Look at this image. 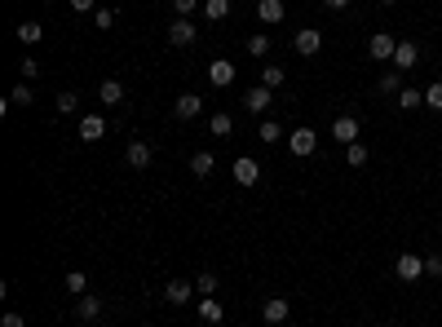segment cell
Wrapping results in <instances>:
<instances>
[{
	"label": "cell",
	"mask_w": 442,
	"mask_h": 327,
	"mask_svg": "<svg viewBox=\"0 0 442 327\" xmlns=\"http://www.w3.org/2000/svg\"><path fill=\"white\" fill-rule=\"evenodd\" d=\"M394 274L403 283H416V279H424V257H416V252H403L398 261H394Z\"/></svg>",
	"instance_id": "1"
},
{
	"label": "cell",
	"mask_w": 442,
	"mask_h": 327,
	"mask_svg": "<svg viewBox=\"0 0 442 327\" xmlns=\"http://www.w3.org/2000/svg\"><path fill=\"white\" fill-rule=\"evenodd\" d=\"M288 146H292V155H314L319 151V133H314V128H292V133H288Z\"/></svg>",
	"instance_id": "2"
},
{
	"label": "cell",
	"mask_w": 442,
	"mask_h": 327,
	"mask_svg": "<svg viewBox=\"0 0 442 327\" xmlns=\"http://www.w3.org/2000/svg\"><path fill=\"white\" fill-rule=\"evenodd\" d=\"M394 49H398V40L389 36V31H376V36L367 40V54H372L376 62H394Z\"/></svg>",
	"instance_id": "3"
},
{
	"label": "cell",
	"mask_w": 442,
	"mask_h": 327,
	"mask_svg": "<svg viewBox=\"0 0 442 327\" xmlns=\"http://www.w3.org/2000/svg\"><path fill=\"white\" fill-rule=\"evenodd\" d=\"M231 173H235V182H239V186H257V182H261V164L248 159V155H239V159L231 164Z\"/></svg>",
	"instance_id": "4"
},
{
	"label": "cell",
	"mask_w": 442,
	"mask_h": 327,
	"mask_svg": "<svg viewBox=\"0 0 442 327\" xmlns=\"http://www.w3.org/2000/svg\"><path fill=\"white\" fill-rule=\"evenodd\" d=\"M292 44H297V54H301V58H314L319 49H323V31H319V27H301Z\"/></svg>",
	"instance_id": "5"
},
{
	"label": "cell",
	"mask_w": 442,
	"mask_h": 327,
	"mask_svg": "<svg viewBox=\"0 0 442 327\" xmlns=\"http://www.w3.org/2000/svg\"><path fill=\"white\" fill-rule=\"evenodd\" d=\"M199 111H204V97H199V93H182V97L173 102V116H177V120H195Z\"/></svg>",
	"instance_id": "6"
},
{
	"label": "cell",
	"mask_w": 442,
	"mask_h": 327,
	"mask_svg": "<svg viewBox=\"0 0 442 327\" xmlns=\"http://www.w3.org/2000/svg\"><path fill=\"white\" fill-rule=\"evenodd\" d=\"M168 44H177V49L195 44V23H190V18H177V23H168Z\"/></svg>",
	"instance_id": "7"
},
{
	"label": "cell",
	"mask_w": 442,
	"mask_h": 327,
	"mask_svg": "<svg viewBox=\"0 0 442 327\" xmlns=\"http://www.w3.org/2000/svg\"><path fill=\"white\" fill-rule=\"evenodd\" d=\"M332 137H336L340 146L358 142V120H354V116H336V120H332Z\"/></svg>",
	"instance_id": "8"
},
{
	"label": "cell",
	"mask_w": 442,
	"mask_h": 327,
	"mask_svg": "<svg viewBox=\"0 0 442 327\" xmlns=\"http://www.w3.org/2000/svg\"><path fill=\"white\" fill-rule=\"evenodd\" d=\"M416 62H420V49L412 40H398V49H394V71H412Z\"/></svg>",
	"instance_id": "9"
},
{
	"label": "cell",
	"mask_w": 442,
	"mask_h": 327,
	"mask_svg": "<svg viewBox=\"0 0 442 327\" xmlns=\"http://www.w3.org/2000/svg\"><path fill=\"white\" fill-rule=\"evenodd\" d=\"M190 292H195V283H186V279H168V283H164V301H168V305H186Z\"/></svg>",
	"instance_id": "10"
},
{
	"label": "cell",
	"mask_w": 442,
	"mask_h": 327,
	"mask_svg": "<svg viewBox=\"0 0 442 327\" xmlns=\"http://www.w3.org/2000/svg\"><path fill=\"white\" fill-rule=\"evenodd\" d=\"M274 102V89H266V85H257V89H248V93H243V106H248V111H257V116H261V111H266Z\"/></svg>",
	"instance_id": "11"
},
{
	"label": "cell",
	"mask_w": 442,
	"mask_h": 327,
	"mask_svg": "<svg viewBox=\"0 0 442 327\" xmlns=\"http://www.w3.org/2000/svg\"><path fill=\"white\" fill-rule=\"evenodd\" d=\"M106 137V120L102 116H85L80 120V142H102Z\"/></svg>",
	"instance_id": "12"
},
{
	"label": "cell",
	"mask_w": 442,
	"mask_h": 327,
	"mask_svg": "<svg viewBox=\"0 0 442 327\" xmlns=\"http://www.w3.org/2000/svg\"><path fill=\"white\" fill-rule=\"evenodd\" d=\"M288 314H292V305H288V301H283V297H270V301H266V305H261V319H266V323H270V327H274V323H283V319H288Z\"/></svg>",
	"instance_id": "13"
},
{
	"label": "cell",
	"mask_w": 442,
	"mask_h": 327,
	"mask_svg": "<svg viewBox=\"0 0 442 327\" xmlns=\"http://www.w3.org/2000/svg\"><path fill=\"white\" fill-rule=\"evenodd\" d=\"M208 80H212V85H217V89H226V85H235V62H226V58H217V62H212V67H208Z\"/></svg>",
	"instance_id": "14"
},
{
	"label": "cell",
	"mask_w": 442,
	"mask_h": 327,
	"mask_svg": "<svg viewBox=\"0 0 442 327\" xmlns=\"http://www.w3.org/2000/svg\"><path fill=\"white\" fill-rule=\"evenodd\" d=\"M97 102L102 106H120L124 102V85L120 80H102V85H97Z\"/></svg>",
	"instance_id": "15"
},
{
	"label": "cell",
	"mask_w": 442,
	"mask_h": 327,
	"mask_svg": "<svg viewBox=\"0 0 442 327\" xmlns=\"http://www.w3.org/2000/svg\"><path fill=\"white\" fill-rule=\"evenodd\" d=\"M283 0H257V18L261 23H283Z\"/></svg>",
	"instance_id": "16"
},
{
	"label": "cell",
	"mask_w": 442,
	"mask_h": 327,
	"mask_svg": "<svg viewBox=\"0 0 442 327\" xmlns=\"http://www.w3.org/2000/svg\"><path fill=\"white\" fill-rule=\"evenodd\" d=\"M75 314H80V319H85V323H93V319H102V301H97V297H89V292H85V297H80V301H75Z\"/></svg>",
	"instance_id": "17"
},
{
	"label": "cell",
	"mask_w": 442,
	"mask_h": 327,
	"mask_svg": "<svg viewBox=\"0 0 442 327\" xmlns=\"http://www.w3.org/2000/svg\"><path fill=\"white\" fill-rule=\"evenodd\" d=\"M128 164H133V168H151V146L146 142H128Z\"/></svg>",
	"instance_id": "18"
},
{
	"label": "cell",
	"mask_w": 442,
	"mask_h": 327,
	"mask_svg": "<svg viewBox=\"0 0 442 327\" xmlns=\"http://www.w3.org/2000/svg\"><path fill=\"white\" fill-rule=\"evenodd\" d=\"M195 309H199V319H204V323H221V319H226V309H221L217 301H212V297H204Z\"/></svg>",
	"instance_id": "19"
},
{
	"label": "cell",
	"mask_w": 442,
	"mask_h": 327,
	"mask_svg": "<svg viewBox=\"0 0 442 327\" xmlns=\"http://www.w3.org/2000/svg\"><path fill=\"white\" fill-rule=\"evenodd\" d=\"M231 128H235V120L226 116V111H217V116L208 120V133H212V137H231Z\"/></svg>",
	"instance_id": "20"
},
{
	"label": "cell",
	"mask_w": 442,
	"mask_h": 327,
	"mask_svg": "<svg viewBox=\"0 0 442 327\" xmlns=\"http://www.w3.org/2000/svg\"><path fill=\"white\" fill-rule=\"evenodd\" d=\"M62 283H67V292H71V297H85V292H89L85 270H67V279H62Z\"/></svg>",
	"instance_id": "21"
},
{
	"label": "cell",
	"mask_w": 442,
	"mask_h": 327,
	"mask_svg": "<svg viewBox=\"0 0 442 327\" xmlns=\"http://www.w3.org/2000/svg\"><path fill=\"white\" fill-rule=\"evenodd\" d=\"M226 13H231V0H204V18L208 23H221Z\"/></svg>",
	"instance_id": "22"
},
{
	"label": "cell",
	"mask_w": 442,
	"mask_h": 327,
	"mask_svg": "<svg viewBox=\"0 0 442 327\" xmlns=\"http://www.w3.org/2000/svg\"><path fill=\"white\" fill-rule=\"evenodd\" d=\"M212 168H217V159H212L208 151H199V155L190 159V173H195V177H212Z\"/></svg>",
	"instance_id": "23"
},
{
	"label": "cell",
	"mask_w": 442,
	"mask_h": 327,
	"mask_svg": "<svg viewBox=\"0 0 442 327\" xmlns=\"http://www.w3.org/2000/svg\"><path fill=\"white\" fill-rule=\"evenodd\" d=\"M54 106H58V116H75L80 111V93H58Z\"/></svg>",
	"instance_id": "24"
},
{
	"label": "cell",
	"mask_w": 442,
	"mask_h": 327,
	"mask_svg": "<svg viewBox=\"0 0 442 327\" xmlns=\"http://www.w3.org/2000/svg\"><path fill=\"white\" fill-rule=\"evenodd\" d=\"M257 137H261V142H266V146H274V142H279V137H283V128H279V124H274V120H261V124H257Z\"/></svg>",
	"instance_id": "25"
},
{
	"label": "cell",
	"mask_w": 442,
	"mask_h": 327,
	"mask_svg": "<svg viewBox=\"0 0 442 327\" xmlns=\"http://www.w3.org/2000/svg\"><path fill=\"white\" fill-rule=\"evenodd\" d=\"M283 80H288V71H283V67H274V62H270L266 71H261V85H266V89H283Z\"/></svg>",
	"instance_id": "26"
},
{
	"label": "cell",
	"mask_w": 442,
	"mask_h": 327,
	"mask_svg": "<svg viewBox=\"0 0 442 327\" xmlns=\"http://www.w3.org/2000/svg\"><path fill=\"white\" fill-rule=\"evenodd\" d=\"M345 164H350V168H363V164H367V146L363 142H350L345 146Z\"/></svg>",
	"instance_id": "27"
},
{
	"label": "cell",
	"mask_w": 442,
	"mask_h": 327,
	"mask_svg": "<svg viewBox=\"0 0 442 327\" xmlns=\"http://www.w3.org/2000/svg\"><path fill=\"white\" fill-rule=\"evenodd\" d=\"M195 288H199V297H212V292H217V274L199 270V274H195Z\"/></svg>",
	"instance_id": "28"
},
{
	"label": "cell",
	"mask_w": 442,
	"mask_h": 327,
	"mask_svg": "<svg viewBox=\"0 0 442 327\" xmlns=\"http://www.w3.org/2000/svg\"><path fill=\"white\" fill-rule=\"evenodd\" d=\"M9 102H13V106H31V102H36V93H31V85H27V80H23L18 89H9Z\"/></svg>",
	"instance_id": "29"
},
{
	"label": "cell",
	"mask_w": 442,
	"mask_h": 327,
	"mask_svg": "<svg viewBox=\"0 0 442 327\" xmlns=\"http://www.w3.org/2000/svg\"><path fill=\"white\" fill-rule=\"evenodd\" d=\"M40 36H44L40 23H18V40H23V44H36Z\"/></svg>",
	"instance_id": "30"
},
{
	"label": "cell",
	"mask_w": 442,
	"mask_h": 327,
	"mask_svg": "<svg viewBox=\"0 0 442 327\" xmlns=\"http://www.w3.org/2000/svg\"><path fill=\"white\" fill-rule=\"evenodd\" d=\"M381 93H403V71H381Z\"/></svg>",
	"instance_id": "31"
},
{
	"label": "cell",
	"mask_w": 442,
	"mask_h": 327,
	"mask_svg": "<svg viewBox=\"0 0 442 327\" xmlns=\"http://www.w3.org/2000/svg\"><path fill=\"white\" fill-rule=\"evenodd\" d=\"M420 102H424V93H416V89H403V93H398V106H403V111H416Z\"/></svg>",
	"instance_id": "32"
},
{
	"label": "cell",
	"mask_w": 442,
	"mask_h": 327,
	"mask_svg": "<svg viewBox=\"0 0 442 327\" xmlns=\"http://www.w3.org/2000/svg\"><path fill=\"white\" fill-rule=\"evenodd\" d=\"M248 54L252 58H266L270 54V36H248Z\"/></svg>",
	"instance_id": "33"
},
{
	"label": "cell",
	"mask_w": 442,
	"mask_h": 327,
	"mask_svg": "<svg viewBox=\"0 0 442 327\" xmlns=\"http://www.w3.org/2000/svg\"><path fill=\"white\" fill-rule=\"evenodd\" d=\"M424 106H434V111H442V80H434L429 89H424Z\"/></svg>",
	"instance_id": "34"
},
{
	"label": "cell",
	"mask_w": 442,
	"mask_h": 327,
	"mask_svg": "<svg viewBox=\"0 0 442 327\" xmlns=\"http://www.w3.org/2000/svg\"><path fill=\"white\" fill-rule=\"evenodd\" d=\"M424 274H429V279H442V257H438V252L424 257Z\"/></svg>",
	"instance_id": "35"
},
{
	"label": "cell",
	"mask_w": 442,
	"mask_h": 327,
	"mask_svg": "<svg viewBox=\"0 0 442 327\" xmlns=\"http://www.w3.org/2000/svg\"><path fill=\"white\" fill-rule=\"evenodd\" d=\"M97 31H111V27H116V9H97Z\"/></svg>",
	"instance_id": "36"
},
{
	"label": "cell",
	"mask_w": 442,
	"mask_h": 327,
	"mask_svg": "<svg viewBox=\"0 0 442 327\" xmlns=\"http://www.w3.org/2000/svg\"><path fill=\"white\" fill-rule=\"evenodd\" d=\"M173 9H177V18H190V13L199 9V0H173Z\"/></svg>",
	"instance_id": "37"
},
{
	"label": "cell",
	"mask_w": 442,
	"mask_h": 327,
	"mask_svg": "<svg viewBox=\"0 0 442 327\" xmlns=\"http://www.w3.org/2000/svg\"><path fill=\"white\" fill-rule=\"evenodd\" d=\"M0 327H27V319H23V314H13V309H9V314L0 319Z\"/></svg>",
	"instance_id": "38"
},
{
	"label": "cell",
	"mask_w": 442,
	"mask_h": 327,
	"mask_svg": "<svg viewBox=\"0 0 442 327\" xmlns=\"http://www.w3.org/2000/svg\"><path fill=\"white\" fill-rule=\"evenodd\" d=\"M36 71H40L36 58H23V80H36Z\"/></svg>",
	"instance_id": "39"
},
{
	"label": "cell",
	"mask_w": 442,
	"mask_h": 327,
	"mask_svg": "<svg viewBox=\"0 0 442 327\" xmlns=\"http://www.w3.org/2000/svg\"><path fill=\"white\" fill-rule=\"evenodd\" d=\"M71 9H75V13H89V9H93V0H71Z\"/></svg>",
	"instance_id": "40"
},
{
	"label": "cell",
	"mask_w": 442,
	"mask_h": 327,
	"mask_svg": "<svg viewBox=\"0 0 442 327\" xmlns=\"http://www.w3.org/2000/svg\"><path fill=\"white\" fill-rule=\"evenodd\" d=\"M323 5H327V9H345L350 0H323Z\"/></svg>",
	"instance_id": "41"
},
{
	"label": "cell",
	"mask_w": 442,
	"mask_h": 327,
	"mask_svg": "<svg viewBox=\"0 0 442 327\" xmlns=\"http://www.w3.org/2000/svg\"><path fill=\"white\" fill-rule=\"evenodd\" d=\"M381 5H398V0H381Z\"/></svg>",
	"instance_id": "42"
}]
</instances>
